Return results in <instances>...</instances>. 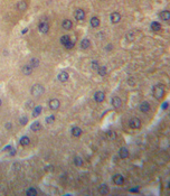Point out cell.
<instances>
[{"label":"cell","instance_id":"1","mask_svg":"<svg viewBox=\"0 0 170 196\" xmlns=\"http://www.w3.org/2000/svg\"><path fill=\"white\" fill-rule=\"evenodd\" d=\"M44 92H45V88L39 83L34 84L30 89V93H31L32 97H35V98H39L40 95L44 94Z\"/></svg>","mask_w":170,"mask_h":196},{"label":"cell","instance_id":"2","mask_svg":"<svg viewBox=\"0 0 170 196\" xmlns=\"http://www.w3.org/2000/svg\"><path fill=\"white\" fill-rule=\"evenodd\" d=\"M152 94L157 100H161L164 97V90H163V88L161 86V85H155V86L153 88Z\"/></svg>","mask_w":170,"mask_h":196},{"label":"cell","instance_id":"3","mask_svg":"<svg viewBox=\"0 0 170 196\" xmlns=\"http://www.w3.org/2000/svg\"><path fill=\"white\" fill-rule=\"evenodd\" d=\"M129 126L131 129H139L141 127V121H140V119L139 118H132L130 119V121H129Z\"/></svg>","mask_w":170,"mask_h":196},{"label":"cell","instance_id":"4","mask_svg":"<svg viewBox=\"0 0 170 196\" xmlns=\"http://www.w3.org/2000/svg\"><path fill=\"white\" fill-rule=\"evenodd\" d=\"M104 99H105V93L103 92V91H96V92L94 93V100H95V102L101 103L104 101Z\"/></svg>","mask_w":170,"mask_h":196},{"label":"cell","instance_id":"5","mask_svg":"<svg viewBox=\"0 0 170 196\" xmlns=\"http://www.w3.org/2000/svg\"><path fill=\"white\" fill-rule=\"evenodd\" d=\"M112 180H113V183H114L115 185H117V186H121V185L124 184V177L120 174H116V175L113 176Z\"/></svg>","mask_w":170,"mask_h":196},{"label":"cell","instance_id":"6","mask_svg":"<svg viewBox=\"0 0 170 196\" xmlns=\"http://www.w3.org/2000/svg\"><path fill=\"white\" fill-rule=\"evenodd\" d=\"M38 30L41 33V34H47L49 30V25L47 21H41L38 25Z\"/></svg>","mask_w":170,"mask_h":196},{"label":"cell","instance_id":"7","mask_svg":"<svg viewBox=\"0 0 170 196\" xmlns=\"http://www.w3.org/2000/svg\"><path fill=\"white\" fill-rule=\"evenodd\" d=\"M48 106L51 110H58V108L60 107V102L58 99H51L48 103Z\"/></svg>","mask_w":170,"mask_h":196},{"label":"cell","instance_id":"8","mask_svg":"<svg viewBox=\"0 0 170 196\" xmlns=\"http://www.w3.org/2000/svg\"><path fill=\"white\" fill-rule=\"evenodd\" d=\"M74 17L76 20H84V18H85V12L83 9H76L74 12Z\"/></svg>","mask_w":170,"mask_h":196},{"label":"cell","instance_id":"9","mask_svg":"<svg viewBox=\"0 0 170 196\" xmlns=\"http://www.w3.org/2000/svg\"><path fill=\"white\" fill-rule=\"evenodd\" d=\"M110 20L112 24H117V22H120L121 20V15H120V12H112L111 13V16H110Z\"/></svg>","mask_w":170,"mask_h":196},{"label":"cell","instance_id":"10","mask_svg":"<svg viewBox=\"0 0 170 196\" xmlns=\"http://www.w3.org/2000/svg\"><path fill=\"white\" fill-rule=\"evenodd\" d=\"M139 108H140V111H141V112L147 113V112H149V111H150V108H151V107H150L149 102H147V101H143V102H141V103H140Z\"/></svg>","mask_w":170,"mask_h":196},{"label":"cell","instance_id":"11","mask_svg":"<svg viewBox=\"0 0 170 196\" xmlns=\"http://www.w3.org/2000/svg\"><path fill=\"white\" fill-rule=\"evenodd\" d=\"M119 156L121 159H126L129 157V149L126 147H122L119 150Z\"/></svg>","mask_w":170,"mask_h":196},{"label":"cell","instance_id":"12","mask_svg":"<svg viewBox=\"0 0 170 196\" xmlns=\"http://www.w3.org/2000/svg\"><path fill=\"white\" fill-rule=\"evenodd\" d=\"M108 192H110V188H108V186L106 184H101L98 186V193L100 194L106 195V194H108Z\"/></svg>","mask_w":170,"mask_h":196},{"label":"cell","instance_id":"13","mask_svg":"<svg viewBox=\"0 0 170 196\" xmlns=\"http://www.w3.org/2000/svg\"><path fill=\"white\" fill-rule=\"evenodd\" d=\"M16 7L18 10H20V11H23V10H26L27 7H28V3L25 1V0H20V1H18L17 4H16Z\"/></svg>","mask_w":170,"mask_h":196},{"label":"cell","instance_id":"14","mask_svg":"<svg viewBox=\"0 0 170 196\" xmlns=\"http://www.w3.org/2000/svg\"><path fill=\"white\" fill-rule=\"evenodd\" d=\"M70 132H72V135L75 137V138H78V137H81L82 136V129L81 128H78V127H73L72 128V130H70Z\"/></svg>","mask_w":170,"mask_h":196},{"label":"cell","instance_id":"15","mask_svg":"<svg viewBox=\"0 0 170 196\" xmlns=\"http://www.w3.org/2000/svg\"><path fill=\"white\" fill-rule=\"evenodd\" d=\"M62 27L65 30H69V29H72V27H73V22L70 21L69 19H65L62 22Z\"/></svg>","mask_w":170,"mask_h":196},{"label":"cell","instance_id":"16","mask_svg":"<svg viewBox=\"0 0 170 196\" xmlns=\"http://www.w3.org/2000/svg\"><path fill=\"white\" fill-rule=\"evenodd\" d=\"M68 73L67 72H60V73L58 74V76H57V79H58V81H60V82H66V81H68Z\"/></svg>","mask_w":170,"mask_h":196},{"label":"cell","instance_id":"17","mask_svg":"<svg viewBox=\"0 0 170 196\" xmlns=\"http://www.w3.org/2000/svg\"><path fill=\"white\" fill-rule=\"evenodd\" d=\"M21 72L25 75H30L32 73V67L29 65V64H27V65H23L22 66V69H21Z\"/></svg>","mask_w":170,"mask_h":196},{"label":"cell","instance_id":"18","mask_svg":"<svg viewBox=\"0 0 170 196\" xmlns=\"http://www.w3.org/2000/svg\"><path fill=\"white\" fill-rule=\"evenodd\" d=\"M121 104H122V101H121V99L119 97H114V98L112 99V106H113V108L117 109V108L121 107Z\"/></svg>","mask_w":170,"mask_h":196},{"label":"cell","instance_id":"19","mask_svg":"<svg viewBox=\"0 0 170 196\" xmlns=\"http://www.w3.org/2000/svg\"><path fill=\"white\" fill-rule=\"evenodd\" d=\"M81 48L82 49H87L89 46H91V40L89 39H87V38H84V39L81 42Z\"/></svg>","mask_w":170,"mask_h":196},{"label":"cell","instance_id":"20","mask_svg":"<svg viewBox=\"0 0 170 196\" xmlns=\"http://www.w3.org/2000/svg\"><path fill=\"white\" fill-rule=\"evenodd\" d=\"M159 16H160V18H161L162 20L168 21L169 19H170V12L168 10H163V11H161V12L159 13Z\"/></svg>","mask_w":170,"mask_h":196},{"label":"cell","instance_id":"21","mask_svg":"<svg viewBox=\"0 0 170 196\" xmlns=\"http://www.w3.org/2000/svg\"><path fill=\"white\" fill-rule=\"evenodd\" d=\"M40 122L39 121H35V122H32V125L30 126V129H31V131H34V132H37V131H39L40 130Z\"/></svg>","mask_w":170,"mask_h":196},{"label":"cell","instance_id":"22","mask_svg":"<svg viewBox=\"0 0 170 196\" xmlns=\"http://www.w3.org/2000/svg\"><path fill=\"white\" fill-rule=\"evenodd\" d=\"M41 110H42V107H41V106L34 107V110H32V117H34V118L38 117L39 114L41 113Z\"/></svg>","mask_w":170,"mask_h":196},{"label":"cell","instance_id":"23","mask_svg":"<svg viewBox=\"0 0 170 196\" xmlns=\"http://www.w3.org/2000/svg\"><path fill=\"white\" fill-rule=\"evenodd\" d=\"M29 65L31 66L32 69H36L39 66V60L36 58V57H32V58L29 61Z\"/></svg>","mask_w":170,"mask_h":196},{"label":"cell","instance_id":"24","mask_svg":"<svg viewBox=\"0 0 170 196\" xmlns=\"http://www.w3.org/2000/svg\"><path fill=\"white\" fill-rule=\"evenodd\" d=\"M91 26L93 27V28H97L98 26H100V19H98L97 17H92V19H91Z\"/></svg>","mask_w":170,"mask_h":196},{"label":"cell","instance_id":"25","mask_svg":"<svg viewBox=\"0 0 170 196\" xmlns=\"http://www.w3.org/2000/svg\"><path fill=\"white\" fill-rule=\"evenodd\" d=\"M20 145L21 146H28L30 143V139H29V137H27V136H23L20 138Z\"/></svg>","mask_w":170,"mask_h":196},{"label":"cell","instance_id":"26","mask_svg":"<svg viewBox=\"0 0 170 196\" xmlns=\"http://www.w3.org/2000/svg\"><path fill=\"white\" fill-rule=\"evenodd\" d=\"M151 29L154 30V31H159L160 29H161V25L157 21H152L151 22Z\"/></svg>","mask_w":170,"mask_h":196},{"label":"cell","instance_id":"27","mask_svg":"<svg viewBox=\"0 0 170 196\" xmlns=\"http://www.w3.org/2000/svg\"><path fill=\"white\" fill-rule=\"evenodd\" d=\"M97 73L101 76H105L107 74V69L105 67V66H100V67L97 69Z\"/></svg>","mask_w":170,"mask_h":196},{"label":"cell","instance_id":"28","mask_svg":"<svg viewBox=\"0 0 170 196\" xmlns=\"http://www.w3.org/2000/svg\"><path fill=\"white\" fill-rule=\"evenodd\" d=\"M70 42V37L68 36V35H63L62 37H60V44L62 45H66L67 43H69Z\"/></svg>","mask_w":170,"mask_h":196},{"label":"cell","instance_id":"29","mask_svg":"<svg viewBox=\"0 0 170 196\" xmlns=\"http://www.w3.org/2000/svg\"><path fill=\"white\" fill-rule=\"evenodd\" d=\"M26 195H27V196H36V195H37V190H36V188L30 187L29 189H27Z\"/></svg>","mask_w":170,"mask_h":196},{"label":"cell","instance_id":"30","mask_svg":"<svg viewBox=\"0 0 170 196\" xmlns=\"http://www.w3.org/2000/svg\"><path fill=\"white\" fill-rule=\"evenodd\" d=\"M106 136H107V138L110 140H114L115 138H116V133L114 132V131H112V130H108L107 132H106Z\"/></svg>","mask_w":170,"mask_h":196},{"label":"cell","instance_id":"31","mask_svg":"<svg viewBox=\"0 0 170 196\" xmlns=\"http://www.w3.org/2000/svg\"><path fill=\"white\" fill-rule=\"evenodd\" d=\"M74 164H75V166H77V167H81L82 165H83V159L81 158V157H75L74 158Z\"/></svg>","mask_w":170,"mask_h":196},{"label":"cell","instance_id":"32","mask_svg":"<svg viewBox=\"0 0 170 196\" xmlns=\"http://www.w3.org/2000/svg\"><path fill=\"white\" fill-rule=\"evenodd\" d=\"M45 121H46L47 125H51V123L55 122V116H53V114H51V116H48L45 119Z\"/></svg>","mask_w":170,"mask_h":196},{"label":"cell","instance_id":"33","mask_svg":"<svg viewBox=\"0 0 170 196\" xmlns=\"http://www.w3.org/2000/svg\"><path fill=\"white\" fill-rule=\"evenodd\" d=\"M27 122H28V118H27V116H21V117L19 118V123H20L21 126L27 125Z\"/></svg>","mask_w":170,"mask_h":196},{"label":"cell","instance_id":"34","mask_svg":"<svg viewBox=\"0 0 170 196\" xmlns=\"http://www.w3.org/2000/svg\"><path fill=\"white\" fill-rule=\"evenodd\" d=\"M98 67H100V64H98V62H97V61H93L92 63H91V69H92V70L97 71Z\"/></svg>","mask_w":170,"mask_h":196},{"label":"cell","instance_id":"35","mask_svg":"<svg viewBox=\"0 0 170 196\" xmlns=\"http://www.w3.org/2000/svg\"><path fill=\"white\" fill-rule=\"evenodd\" d=\"M126 83L130 85V86H134L135 85V79L134 78H129L128 79V81H126Z\"/></svg>","mask_w":170,"mask_h":196},{"label":"cell","instance_id":"36","mask_svg":"<svg viewBox=\"0 0 170 196\" xmlns=\"http://www.w3.org/2000/svg\"><path fill=\"white\" fill-rule=\"evenodd\" d=\"M126 39L129 42H133L134 40V33H129L126 36Z\"/></svg>","mask_w":170,"mask_h":196},{"label":"cell","instance_id":"37","mask_svg":"<svg viewBox=\"0 0 170 196\" xmlns=\"http://www.w3.org/2000/svg\"><path fill=\"white\" fill-rule=\"evenodd\" d=\"M35 106H34V102L32 101H28L27 103H26V109H32Z\"/></svg>","mask_w":170,"mask_h":196},{"label":"cell","instance_id":"38","mask_svg":"<svg viewBox=\"0 0 170 196\" xmlns=\"http://www.w3.org/2000/svg\"><path fill=\"white\" fill-rule=\"evenodd\" d=\"M73 46H74V43L70 40L69 43H67V44L65 45V48H67V49H70V48H73Z\"/></svg>","mask_w":170,"mask_h":196},{"label":"cell","instance_id":"39","mask_svg":"<svg viewBox=\"0 0 170 196\" xmlns=\"http://www.w3.org/2000/svg\"><path fill=\"white\" fill-rule=\"evenodd\" d=\"M4 126H6V129H7V130H11V128H12V123H11V122H7Z\"/></svg>","mask_w":170,"mask_h":196},{"label":"cell","instance_id":"40","mask_svg":"<svg viewBox=\"0 0 170 196\" xmlns=\"http://www.w3.org/2000/svg\"><path fill=\"white\" fill-rule=\"evenodd\" d=\"M105 49H106V51H111V49H112V44H108V46L105 47Z\"/></svg>","mask_w":170,"mask_h":196},{"label":"cell","instance_id":"41","mask_svg":"<svg viewBox=\"0 0 170 196\" xmlns=\"http://www.w3.org/2000/svg\"><path fill=\"white\" fill-rule=\"evenodd\" d=\"M138 190H139V187H133L131 189V192H138Z\"/></svg>","mask_w":170,"mask_h":196},{"label":"cell","instance_id":"42","mask_svg":"<svg viewBox=\"0 0 170 196\" xmlns=\"http://www.w3.org/2000/svg\"><path fill=\"white\" fill-rule=\"evenodd\" d=\"M167 107H168V103L166 102V103H163V106H162V109H167Z\"/></svg>","mask_w":170,"mask_h":196},{"label":"cell","instance_id":"43","mask_svg":"<svg viewBox=\"0 0 170 196\" xmlns=\"http://www.w3.org/2000/svg\"><path fill=\"white\" fill-rule=\"evenodd\" d=\"M27 31H28V28H25V29H23V30H22V34H26V33H27Z\"/></svg>","mask_w":170,"mask_h":196},{"label":"cell","instance_id":"44","mask_svg":"<svg viewBox=\"0 0 170 196\" xmlns=\"http://www.w3.org/2000/svg\"><path fill=\"white\" fill-rule=\"evenodd\" d=\"M1 104H2V101H1V99H0V107H1Z\"/></svg>","mask_w":170,"mask_h":196}]
</instances>
